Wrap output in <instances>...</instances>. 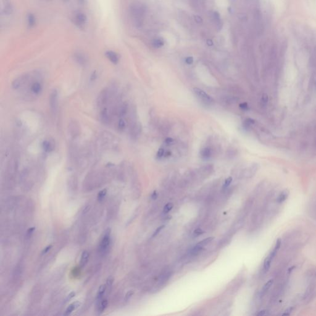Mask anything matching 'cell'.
<instances>
[{
    "instance_id": "277c9868",
    "label": "cell",
    "mask_w": 316,
    "mask_h": 316,
    "mask_svg": "<svg viewBox=\"0 0 316 316\" xmlns=\"http://www.w3.org/2000/svg\"><path fill=\"white\" fill-rule=\"evenodd\" d=\"M68 132L72 139L75 140L78 138L81 133V128L79 123L75 120L70 121L68 124Z\"/></svg>"
},
{
    "instance_id": "83f0119b",
    "label": "cell",
    "mask_w": 316,
    "mask_h": 316,
    "mask_svg": "<svg viewBox=\"0 0 316 316\" xmlns=\"http://www.w3.org/2000/svg\"><path fill=\"white\" fill-rule=\"evenodd\" d=\"M107 193V190L106 189H104L99 192L98 194V200L99 202H101V201L104 198Z\"/></svg>"
},
{
    "instance_id": "44dd1931",
    "label": "cell",
    "mask_w": 316,
    "mask_h": 316,
    "mask_svg": "<svg viewBox=\"0 0 316 316\" xmlns=\"http://www.w3.org/2000/svg\"><path fill=\"white\" fill-rule=\"evenodd\" d=\"M75 20L78 25H82L85 24L86 21H87V17H86L85 14L82 13H78L75 16Z\"/></svg>"
},
{
    "instance_id": "cb8c5ba5",
    "label": "cell",
    "mask_w": 316,
    "mask_h": 316,
    "mask_svg": "<svg viewBox=\"0 0 316 316\" xmlns=\"http://www.w3.org/2000/svg\"><path fill=\"white\" fill-rule=\"evenodd\" d=\"M75 59L79 64L82 65V66L85 65L86 64V63H87V60H86L85 57L80 54H76L75 56Z\"/></svg>"
},
{
    "instance_id": "6da1fadb",
    "label": "cell",
    "mask_w": 316,
    "mask_h": 316,
    "mask_svg": "<svg viewBox=\"0 0 316 316\" xmlns=\"http://www.w3.org/2000/svg\"><path fill=\"white\" fill-rule=\"evenodd\" d=\"M130 13L136 26L142 25L143 16L145 14V8L141 5L135 3L130 7Z\"/></svg>"
},
{
    "instance_id": "c3c4849f",
    "label": "cell",
    "mask_w": 316,
    "mask_h": 316,
    "mask_svg": "<svg viewBox=\"0 0 316 316\" xmlns=\"http://www.w3.org/2000/svg\"><path fill=\"white\" fill-rule=\"evenodd\" d=\"M171 155V152L168 151H166L165 153V157H169Z\"/></svg>"
},
{
    "instance_id": "f907efd6",
    "label": "cell",
    "mask_w": 316,
    "mask_h": 316,
    "mask_svg": "<svg viewBox=\"0 0 316 316\" xmlns=\"http://www.w3.org/2000/svg\"><path fill=\"white\" fill-rule=\"evenodd\" d=\"M315 276L316 277V272H315Z\"/></svg>"
},
{
    "instance_id": "d4e9b609",
    "label": "cell",
    "mask_w": 316,
    "mask_h": 316,
    "mask_svg": "<svg viewBox=\"0 0 316 316\" xmlns=\"http://www.w3.org/2000/svg\"><path fill=\"white\" fill-rule=\"evenodd\" d=\"M214 239V237H208V238H206L204 240H203L202 241L199 242V243H198L196 245L199 246H201L203 248L205 246L207 245L208 243H209L212 240H213Z\"/></svg>"
},
{
    "instance_id": "e0dca14e",
    "label": "cell",
    "mask_w": 316,
    "mask_h": 316,
    "mask_svg": "<svg viewBox=\"0 0 316 316\" xmlns=\"http://www.w3.org/2000/svg\"><path fill=\"white\" fill-rule=\"evenodd\" d=\"M140 132H141L140 125H139L138 123L135 122L132 127V129H131V132H130L132 137L136 138V136H138Z\"/></svg>"
},
{
    "instance_id": "f35d334b",
    "label": "cell",
    "mask_w": 316,
    "mask_h": 316,
    "mask_svg": "<svg viewBox=\"0 0 316 316\" xmlns=\"http://www.w3.org/2000/svg\"><path fill=\"white\" fill-rule=\"evenodd\" d=\"M268 315V311L267 310L261 311L256 314V315H258V316H263V315Z\"/></svg>"
},
{
    "instance_id": "8992f818",
    "label": "cell",
    "mask_w": 316,
    "mask_h": 316,
    "mask_svg": "<svg viewBox=\"0 0 316 316\" xmlns=\"http://www.w3.org/2000/svg\"><path fill=\"white\" fill-rule=\"evenodd\" d=\"M31 75L28 74H24L16 79H14L12 83V87L14 90H18L22 87L24 86L28 81V80L31 79Z\"/></svg>"
},
{
    "instance_id": "bcb514c9",
    "label": "cell",
    "mask_w": 316,
    "mask_h": 316,
    "mask_svg": "<svg viewBox=\"0 0 316 316\" xmlns=\"http://www.w3.org/2000/svg\"><path fill=\"white\" fill-rule=\"evenodd\" d=\"M194 19H195V20H196L198 23H200V22H202V18H201V17H199V16H195V17H194Z\"/></svg>"
},
{
    "instance_id": "ba28073f",
    "label": "cell",
    "mask_w": 316,
    "mask_h": 316,
    "mask_svg": "<svg viewBox=\"0 0 316 316\" xmlns=\"http://www.w3.org/2000/svg\"><path fill=\"white\" fill-rule=\"evenodd\" d=\"M112 112L108 107H104L100 109V119L101 122L104 125H109L112 120Z\"/></svg>"
},
{
    "instance_id": "5b68a950",
    "label": "cell",
    "mask_w": 316,
    "mask_h": 316,
    "mask_svg": "<svg viewBox=\"0 0 316 316\" xmlns=\"http://www.w3.org/2000/svg\"><path fill=\"white\" fill-rule=\"evenodd\" d=\"M58 92H57L56 89L53 90L49 95V107L51 112L53 116H56V114L57 113V106H58Z\"/></svg>"
},
{
    "instance_id": "4fadbf2b",
    "label": "cell",
    "mask_w": 316,
    "mask_h": 316,
    "mask_svg": "<svg viewBox=\"0 0 316 316\" xmlns=\"http://www.w3.org/2000/svg\"><path fill=\"white\" fill-rule=\"evenodd\" d=\"M106 56L107 57V59H109V61L113 64H116L118 63L119 60V56L116 53L111 51H108L106 53Z\"/></svg>"
},
{
    "instance_id": "8d00e7d4",
    "label": "cell",
    "mask_w": 316,
    "mask_h": 316,
    "mask_svg": "<svg viewBox=\"0 0 316 316\" xmlns=\"http://www.w3.org/2000/svg\"><path fill=\"white\" fill-rule=\"evenodd\" d=\"M240 107L243 109V110H245V111H246V110H248L249 109V107H248V105L246 103H242L241 104H240L239 105Z\"/></svg>"
},
{
    "instance_id": "3957f363",
    "label": "cell",
    "mask_w": 316,
    "mask_h": 316,
    "mask_svg": "<svg viewBox=\"0 0 316 316\" xmlns=\"http://www.w3.org/2000/svg\"><path fill=\"white\" fill-rule=\"evenodd\" d=\"M281 240L280 238H278L277 240V242H276V244H275V246L274 248L269 253V254L266 257V258L265 260H264V266H263L264 271L265 272H267L269 270V269L271 267V265L272 261H273L274 258L277 255L278 251L279 250L280 248L281 247Z\"/></svg>"
},
{
    "instance_id": "d6a6232c",
    "label": "cell",
    "mask_w": 316,
    "mask_h": 316,
    "mask_svg": "<svg viewBox=\"0 0 316 316\" xmlns=\"http://www.w3.org/2000/svg\"><path fill=\"white\" fill-rule=\"evenodd\" d=\"M204 233H205V232L203 231L202 229H201V228H197V229H196L195 231H194L193 234H194V235H195V236H199V235H201L203 234Z\"/></svg>"
},
{
    "instance_id": "7dc6e473",
    "label": "cell",
    "mask_w": 316,
    "mask_h": 316,
    "mask_svg": "<svg viewBox=\"0 0 316 316\" xmlns=\"http://www.w3.org/2000/svg\"><path fill=\"white\" fill-rule=\"evenodd\" d=\"M157 196H158L157 193H156V191H154L153 192V193L152 194L151 198H152V199H156V198H157Z\"/></svg>"
},
{
    "instance_id": "5bb4252c",
    "label": "cell",
    "mask_w": 316,
    "mask_h": 316,
    "mask_svg": "<svg viewBox=\"0 0 316 316\" xmlns=\"http://www.w3.org/2000/svg\"><path fill=\"white\" fill-rule=\"evenodd\" d=\"M289 196V191L288 190H285L282 191L279 194V195L278 196V197L276 199L277 203H278L279 204L283 203L288 198Z\"/></svg>"
},
{
    "instance_id": "9a60e30c",
    "label": "cell",
    "mask_w": 316,
    "mask_h": 316,
    "mask_svg": "<svg viewBox=\"0 0 316 316\" xmlns=\"http://www.w3.org/2000/svg\"><path fill=\"white\" fill-rule=\"evenodd\" d=\"M314 289H315V286L312 284L310 285L307 287L306 292H305V293H304V296H303V299H304V301L309 300L311 299V296H312V295L314 293Z\"/></svg>"
},
{
    "instance_id": "7a4b0ae2",
    "label": "cell",
    "mask_w": 316,
    "mask_h": 316,
    "mask_svg": "<svg viewBox=\"0 0 316 316\" xmlns=\"http://www.w3.org/2000/svg\"><path fill=\"white\" fill-rule=\"evenodd\" d=\"M112 91L108 88L103 89L99 94L97 98V106L101 109L107 107V105L112 100L113 97Z\"/></svg>"
},
{
    "instance_id": "ffe728a7",
    "label": "cell",
    "mask_w": 316,
    "mask_h": 316,
    "mask_svg": "<svg viewBox=\"0 0 316 316\" xmlns=\"http://www.w3.org/2000/svg\"><path fill=\"white\" fill-rule=\"evenodd\" d=\"M89 254L88 251H84L82 254L81 256V260H80V266L82 267L85 266V265L87 264L89 261Z\"/></svg>"
},
{
    "instance_id": "484cf974",
    "label": "cell",
    "mask_w": 316,
    "mask_h": 316,
    "mask_svg": "<svg viewBox=\"0 0 316 316\" xmlns=\"http://www.w3.org/2000/svg\"><path fill=\"white\" fill-rule=\"evenodd\" d=\"M118 129L121 131H123L125 128L126 127V122L124 119V118H119V120L118 123Z\"/></svg>"
},
{
    "instance_id": "f1b7e54d",
    "label": "cell",
    "mask_w": 316,
    "mask_h": 316,
    "mask_svg": "<svg viewBox=\"0 0 316 316\" xmlns=\"http://www.w3.org/2000/svg\"><path fill=\"white\" fill-rule=\"evenodd\" d=\"M212 19L215 21V22L217 24V25H219L220 24V16L218 13L214 12L212 14Z\"/></svg>"
},
{
    "instance_id": "f546056e",
    "label": "cell",
    "mask_w": 316,
    "mask_h": 316,
    "mask_svg": "<svg viewBox=\"0 0 316 316\" xmlns=\"http://www.w3.org/2000/svg\"><path fill=\"white\" fill-rule=\"evenodd\" d=\"M35 17H34V16L33 15H32V14L28 15V25H29V26H31V27L33 26L34 25V24H35Z\"/></svg>"
},
{
    "instance_id": "b9f144b4",
    "label": "cell",
    "mask_w": 316,
    "mask_h": 316,
    "mask_svg": "<svg viewBox=\"0 0 316 316\" xmlns=\"http://www.w3.org/2000/svg\"><path fill=\"white\" fill-rule=\"evenodd\" d=\"M185 62L188 64H191L193 62V58L192 57H188L185 60Z\"/></svg>"
},
{
    "instance_id": "ab89813d",
    "label": "cell",
    "mask_w": 316,
    "mask_h": 316,
    "mask_svg": "<svg viewBox=\"0 0 316 316\" xmlns=\"http://www.w3.org/2000/svg\"><path fill=\"white\" fill-rule=\"evenodd\" d=\"M35 230V227H32V228H30L27 231V236H31L33 232H34V231Z\"/></svg>"
},
{
    "instance_id": "681fc988",
    "label": "cell",
    "mask_w": 316,
    "mask_h": 316,
    "mask_svg": "<svg viewBox=\"0 0 316 316\" xmlns=\"http://www.w3.org/2000/svg\"><path fill=\"white\" fill-rule=\"evenodd\" d=\"M207 44L209 45V46H212L213 45V43L212 42L211 40H207Z\"/></svg>"
},
{
    "instance_id": "74e56055",
    "label": "cell",
    "mask_w": 316,
    "mask_h": 316,
    "mask_svg": "<svg viewBox=\"0 0 316 316\" xmlns=\"http://www.w3.org/2000/svg\"><path fill=\"white\" fill-rule=\"evenodd\" d=\"M164 154V150L163 148H160L157 153V158H161Z\"/></svg>"
},
{
    "instance_id": "1f68e13d",
    "label": "cell",
    "mask_w": 316,
    "mask_h": 316,
    "mask_svg": "<svg viewBox=\"0 0 316 316\" xmlns=\"http://www.w3.org/2000/svg\"><path fill=\"white\" fill-rule=\"evenodd\" d=\"M232 182V177H228L225 181V183L223 185V188H226L227 187H228L230 185H231Z\"/></svg>"
},
{
    "instance_id": "4316f807",
    "label": "cell",
    "mask_w": 316,
    "mask_h": 316,
    "mask_svg": "<svg viewBox=\"0 0 316 316\" xmlns=\"http://www.w3.org/2000/svg\"><path fill=\"white\" fill-rule=\"evenodd\" d=\"M153 45L155 48H160L164 45V41L161 38H156L154 40L153 42Z\"/></svg>"
},
{
    "instance_id": "8fae6325",
    "label": "cell",
    "mask_w": 316,
    "mask_h": 316,
    "mask_svg": "<svg viewBox=\"0 0 316 316\" xmlns=\"http://www.w3.org/2000/svg\"><path fill=\"white\" fill-rule=\"evenodd\" d=\"M43 90V85L41 82L40 81H34L30 87V90L31 93L34 95H38L41 93Z\"/></svg>"
},
{
    "instance_id": "e575fe53",
    "label": "cell",
    "mask_w": 316,
    "mask_h": 316,
    "mask_svg": "<svg viewBox=\"0 0 316 316\" xmlns=\"http://www.w3.org/2000/svg\"><path fill=\"white\" fill-rule=\"evenodd\" d=\"M164 225H161V226H160V227H158V228L156 229V231H154V232L153 233V237H156V235H158V234H159V233L162 231V230L164 228Z\"/></svg>"
},
{
    "instance_id": "60d3db41",
    "label": "cell",
    "mask_w": 316,
    "mask_h": 316,
    "mask_svg": "<svg viewBox=\"0 0 316 316\" xmlns=\"http://www.w3.org/2000/svg\"><path fill=\"white\" fill-rule=\"evenodd\" d=\"M52 248V245H48V246H46L43 251H42V254H46Z\"/></svg>"
},
{
    "instance_id": "2e32d148",
    "label": "cell",
    "mask_w": 316,
    "mask_h": 316,
    "mask_svg": "<svg viewBox=\"0 0 316 316\" xmlns=\"http://www.w3.org/2000/svg\"><path fill=\"white\" fill-rule=\"evenodd\" d=\"M106 285H102L100 286V288L98 289V293H97V296H96V301H97V304L103 300V296L104 295V293L106 292Z\"/></svg>"
},
{
    "instance_id": "836d02e7",
    "label": "cell",
    "mask_w": 316,
    "mask_h": 316,
    "mask_svg": "<svg viewBox=\"0 0 316 316\" xmlns=\"http://www.w3.org/2000/svg\"><path fill=\"white\" fill-rule=\"evenodd\" d=\"M269 101V97H268V95L266 94V93H264L263 95V96H262V98H261V101L262 103L264 104H266Z\"/></svg>"
},
{
    "instance_id": "4dcf8cb0",
    "label": "cell",
    "mask_w": 316,
    "mask_h": 316,
    "mask_svg": "<svg viewBox=\"0 0 316 316\" xmlns=\"http://www.w3.org/2000/svg\"><path fill=\"white\" fill-rule=\"evenodd\" d=\"M172 208H173V204L172 203H167L164 207V209H163V212L164 213H167L169 212L172 209Z\"/></svg>"
},
{
    "instance_id": "ee69618b",
    "label": "cell",
    "mask_w": 316,
    "mask_h": 316,
    "mask_svg": "<svg viewBox=\"0 0 316 316\" xmlns=\"http://www.w3.org/2000/svg\"><path fill=\"white\" fill-rule=\"evenodd\" d=\"M174 141V140L172 139V138H167L165 140V142L167 143V144H170V143H172V142Z\"/></svg>"
},
{
    "instance_id": "7bdbcfd3",
    "label": "cell",
    "mask_w": 316,
    "mask_h": 316,
    "mask_svg": "<svg viewBox=\"0 0 316 316\" xmlns=\"http://www.w3.org/2000/svg\"><path fill=\"white\" fill-rule=\"evenodd\" d=\"M133 292L132 291H130V292H129L127 293L126 296H125V300H126V301H127V300H129V298H130L133 295Z\"/></svg>"
},
{
    "instance_id": "7402d4cb",
    "label": "cell",
    "mask_w": 316,
    "mask_h": 316,
    "mask_svg": "<svg viewBox=\"0 0 316 316\" xmlns=\"http://www.w3.org/2000/svg\"><path fill=\"white\" fill-rule=\"evenodd\" d=\"M211 150L209 148H205L200 151V156L204 159H208L211 156Z\"/></svg>"
},
{
    "instance_id": "7c38bea8",
    "label": "cell",
    "mask_w": 316,
    "mask_h": 316,
    "mask_svg": "<svg viewBox=\"0 0 316 316\" xmlns=\"http://www.w3.org/2000/svg\"><path fill=\"white\" fill-rule=\"evenodd\" d=\"M12 11V6L8 0H2V11L6 14H10Z\"/></svg>"
},
{
    "instance_id": "9c48e42d",
    "label": "cell",
    "mask_w": 316,
    "mask_h": 316,
    "mask_svg": "<svg viewBox=\"0 0 316 316\" xmlns=\"http://www.w3.org/2000/svg\"><path fill=\"white\" fill-rule=\"evenodd\" d=\"M193 90L197 97L202 100L203 102H204L205 103L207 104H212L214 103L213 98L202 89H199L198 88H194Z\"/></svg>"
},
{
    "instance_id": "52a82bcc",
    "label": "cell",
    "mask_w": 316,
    "mask_h": 316,
    "mask_svg": "<svg viewBox=\"0 0 316 316\" xmlns=\"http://www.w3.org/2000/svg\"><path fill=\"white\" fill-rule=\"evenodd\" d=\"M111 243V231L110 229H107L105 232L104 236L101 241L100 245V251L102 254H104L107 252Z\"/></svg>"
},
{
    "instance_id": "f6af8a7d",
    "label": "cell",
    "mask_w": 316,
    "mask_h": 316,
    "mask_svg": "<svg viewBox=\"0 0 316 316\" xmlns=\"http://www.w3.org/2000/svg\"><path fill=\"white\" fill-rule=\"evenodd\" d=\"M75 295V292H72V293H71L69 295L68 297H67V300H71V298H72Z\"/></svg>"
},
{
    "instance_id": "30bf717a",
    "label": "cell",
    "mask_w": 316,
    "mask_h": 316,
    "mask_svg": "<svg viewBox=\"0 0 316 316\" xmlns=\"http://www.w3.org/2000/svg\"><path fill=\"white\" fill-rule=\"evenodd\" d=\"M42 148L45 152L49 153L54 151L55 148V143L53 140L46 139L42 143Z\"/></svg>"
},
{
    "instance_id": "d590c367",
    "label": "cell",
    "mask_w": 316,
    "mask_h": 316,
    "mask_svg": "<svg viewBox=\"0 0 316 316\" xmlns=\"http://www.w3.org/2000/svg\"><path fill=\"white\" fill-rule=\"evenodd\" d=\"M293 310V307H289V308H288L287 309H286V310L285 311L284 313H283L281 315H290V314H291V313L292 312Z\"/></svg>"
},
{
    "instance_id": "603a6c76",
    "label": "cell",
    "mask_w": 316,
    "mask_h": 316,
    "mask_svg": "<svg viewBox=\"0 0 316 316\" xmlns=\"http://www.w3.org/2000/svg\"><path fill=\"white\" fill-rule=\"evenodd\" d=\"M107 306V301L106 300H103L98 304V312L99 314L103 313Z\"/></svg>"
},
{
    "instance_id": "ac0fdd59",
    "label": "cell",
    "mask_w": 316,
    "mask_h": 316,
    "mask_svg": "<svg viewBox=\"0 0 316 316\" xmlns=\"http://www.w3.org/2000/svg\"><path fill=\"white\" fill-rule=\"evenodd\" d=\"M273 283H274V279H271L266 283V284L263 286L262 290H261V297L264 296L267 293V292L269 290V289H271V287L272 286Z\"/></svg>"
},
{
    "instance_id": "d6986e66",
    "label": "cell",
    "mask_w": 316,
    "mask_h": 316,
    "mask_svg": "<svg viewBox=\"0 0 316 316\" xmlns=\"http://www.w3.org/2000/svg\"><path fill=\"white\" fill-rule=\"evenodd\" d=\"M80 305V303L77 301V302H75V303H73L72 304H71L66 309L65 312L64 313V315H70L75 309H77L79 306Z\"/></svg>"
}]
</instances>
